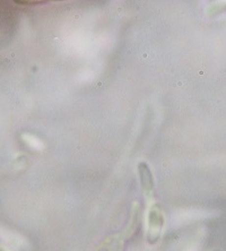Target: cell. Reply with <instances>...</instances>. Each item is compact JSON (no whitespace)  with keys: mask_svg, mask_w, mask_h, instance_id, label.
Returning a JSON list of instances; mask_svg holds the SVG:
<instances>
[{"mask_svg":"<svg viewBox=\"0 0 226 251\" xmlns=\"http://www.w3.org/2000/svg\"><path fill=\"white\" fill-rule=\"evenodd\" d=\"M163 225H164V215L160 206L151 205L148 210L147 216V241L155 243L161 237Z\"/></svg>","mask_w":226,"mask_h":251,"instance_id":"1","label":"cell"},{"mask_svg":"<svg viewBox=\"0 0 226 251\" xmlns=\"http://www.w3.org/2000/svg\"><path fill=\"white\" fill-rule=\"evenodd\" d=\"M138 173H139L140 184H142L144 194H145L147 198H151L154 190L153 175H151L148 165L146 163H144V162L138 164Z\"/></svg>","mask_w":226,"mask_h":251,"instance_id":"2","label":"cell"},{"mask_svg":"<svg viewBox=\"0 0 226 251\" xmlns=\"http://www.w3.org/2000/svg\"><path fill=\"white\" fill-rule=\"evenodd\" d=\"M122 240L120 237H111L101 246L98 251H122Z\"/></svg>","mask_w":226,"mask_h":251,"instance_id":"3","label":"cell"},{"mask_svg":"<svg viewBox=\"0 0 226 251\" xmlns=\"http://www.w3.org/2000/svg\"><path fill=\"white\" fill-rule=\"evenodd\" d=\"M0 251H7L5 248H3V247H1L0 246Z\"/></svg>","mask_w":226,"mask_h":251,"instance_id":"4","label":"cell"}]
</instances>
